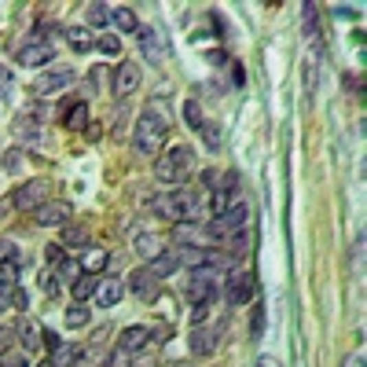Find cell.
Here are the masks:
<instances>
[{"instance_id":"6da1fadb","label":"cell","mask_w":367,"mask_h":367,"mask_svg":"<svg viewBox=\"0 0 367 367\" xmlns=\"http://www.w3.org/2000/svg\"><path fill=\"white\" fill-rule=\"evenodd\" d=\"M191 169H195V151H191L188 144L166 147V151H162V158L155 162V177L162 184H173V188H180V184L191 177Z\"/></svg>"},{"instance_id":"7a4b0ae2","label":"cell","mask_w":367,"mask_h":367,"mask_svg":"<svg viewBox=\"0 0 367 367\" xmlns=\"http://www.w3.org/2000/svg\"><path fill=\"white\" fill-rule=\"evenodd\" d=\"M166 133H169V125L162 122V118L155 111H147L144 118L136 122V133H133V147H136V155L140 158H155L162 147H166Z\"/></svg>"},{"instance_id":"3957f363","label":"cell","mask_w":367,"mask_h":367,"mask_svg":"<svg viewBox=\"0 0 367 367\" xmlns=\"http://www.w3.org/2000/svg\"><path fill=\"white\" fill-rule=\"evenodd\" d=\"M246 224H250V210H246V202H235L221 217L206 221V235H210V243H224V239H232L235 232H246Z\"/></svg>"},{"instance_id":"277c9868","label":"cell","mask_w":367,"mask_h":367,"mask_svg":"<svg viewBox=\"0 0 367 367\" xmlns=\"http://www.w3.org/2000/svg\"><path fill=\"white\" fill-rule=\"evenodd\" d=\"M224 298H228L232 309H243L250 305V301L257 298V276L254 272H239L228 279V287H224Z\"/></svg>"},{"instance_id":"5b68a950","label":"cell","mask_w":367,"mask_h":367,"mask_svg":"<svg viewBox=\"0 0 367 367\" xmlns=\"http://www.w3.org/2000/svg\"><path fill=\"white\" fill-rule=\"evenodd\" d=\"M74 217V206L70 202H59V199H48L45 206L34 210V221L41 224V228H67Z\"/></svg>"},{"instance_id":"8992f818","label":"cell","mask_w":367,"mask_h":367,"mask_svg":"<svg viewBox=\"0 0 367 367\" xmlns=\"http://www.w3.org/2000/svg\"><path fill=\"white\" fill-rule=\"evenodd\" d=\"M213 298H217V272H191L188 279L191 305H213Z\"/></svg>"},{"instance_id":"52a82bcc","label":"cell","mask_w":367,"mask_h":367,"mask_svg":"<svg viewBox=\"0 0 367 367\" xmlns=\"http://www.w3.org/2000/svg\"><path fill=\"white\" fill-rule=\"evenodd\" d=\"M48 191H52L48 180H30V184H23V188L15 191L12 202H15L19 210H30V213H34L37 206H45V202H48Z\"/></svg>"},{"instance_id":"ba28073f","label":"cell","mask_w":367,"mask_h":367,"mask_svg":"<svg viewBox=\"0 0 367 367\" xmlns=\"http://www.w3.org/2000/svg\"><path fill=\"white\" fill-rule=\"evenodd\" d=\"M140 81H144V74H140L136 63H122V67L114 70V78H111V92L122 100V96H133L140 89Z\"/></svg>"},{"instance_id":"9c48e42d","label":"cell","mask_w":367,"mask_h":367,"mask_svg":"<svg viewBox=\"0 0 367 367\" xmlns=\"http://www.w3.org/2000/svg\"><path fill=\"white\" fill-rule=\"evenodd\" d=\"M129 290H133L140 301H155L158 290H162V279L151 272V268H136V272L129 276Z\"/></svg>"},{"instance_id":"30bf717a","label":"cell","mask_w":367,"mask_h":367,"mask_svg":"<svg viewBox=\"0 0 367 367\" xmlns=\"http://www.w3.org/2000/svg\"><path fill=\"white\" fill-rule=\"evenodd\" d=\"M173 239H177L180 246H210L206 221H180V224H173Z\"/></svg>"},{"instance_id":"8fae6325","label":"cell","mask_w":367,"mask_h":367,"mask_svg":"<svg viewBox=\"0 0 367 367\" xmlns=\"http://www.w3.org/2000/svg\"><path fill=\"white\" fill-rule=\"evenodd\" d=\"M23 67H45V63H52L56 59V45H48V41H41V37H34L26 48H19V56H15Z\"/></svg>"},{"instance_id":"7c38bea8","label":"cell","mask_w":367,"mask_h":367,"mask_svg":"<svg viewBox=\"0 0 367 367\" xmlns=\"http://www.w3.org/2000/svg\"><path fill=\"white\" fill-rule=\"evenodd\" d=\"M78 81V74H74L70 67H59V70H48V74H41L34 89L41 96H48V92H59V89H70V85Z\"/></svg>"},{"instance_id":"4fadbf2b","label":"cell","mask_w":367,"mask_h":367,"mask_svg":"<svg viewBox=\"0 0 367 367\" xmlns=\"http://www.w3.org/2000/svg\"><path fill=\"white\" fill-rule=\"evenodd\" d=\"M85 125H89V103L74 100L67 111H63V129H70V133H85Z\"/></svg>"},{"instance_id":"5bb4252c","label":"cell","mask_w":367,"mask_h":367,"mask_svg":"<svg viewBox=\"0 0 367 367\" xmlns=\"http://www.w3.org/2000/svg\"><path fill=\"white\" fill-rule=\"evenodd\" d=\"M188 345H191V353H195V356H213V353H217V334H213L210 327L206 331L195 327V331H191V338H188Z\"/></svg>"},{"instance_id":"9a60e30c","label":"cell","mask_w":367,"mask_h":367,"mask_svg":"<svg viewBox=\"0 0 367 367\" xmlns=\"http://www.w3.org/2000/svg\"><path fill=\"white\" fill-rule=\"evenodd\" d=\"M147 342H151V331L136 323V327H125V331H122V338H118V349H125V353H140Z\"/></svg>"},{"instance_id":"2e32d148","label":"cell","mask_w":367,"mask_h":367,"mask_svg":"<svg viewBox=\"0 0 367 367\" xmlns=\"http://www.w3.org/2000/svg\"><path fill=\"white\" fill-rule=\"evenodd\" d=\"M122 298H125V287L118 283V279H100V290H96V301H100L103 309H114Z\"/></svg>"},{"instance_id":"e0dca14e","label":"cell","mask_w":367,"mask_h":367,"mask_svg":"<svg viewBox=\"0 0 367 367\" xmlns=\"http://www.w3.org/2000/svg\"><path fill=\"white\" fill-rule=\"evenodd\" d=\"M107 261H111V254L107 250H100V246H85V254H81V268L89 276H100L103 268H107Z\"/></svg>"},{"instance_id":"ac0fdd59","label":"cell","mask_w":367,"mask_h":367,"mask_svg":"<svg viewBox=\"0 0 367 367\" xmlns=\"http://www.w3.org/2000/svg\"><path fill=\"white\" fill-rule=\"evenodd\" d=\"M147 268H151V272H155L158 279L173 276V272L180 268V261H177V250H162L158 257H151V261H147Z\"/></svg>"},{"instance_id":"d6986e66","label":"cell","mask_w":367,"mask_h":367,"mask_svg":"<svg viewBox=\"0 0 367 367\" xmlns=\"http://www.w3.org/2000/svg\"><path fill=\"white\" fill-rule=\"evenodd\" d=\"M63 37H67V45L74 52H92L96 48V41H92V34L85 26H67V30H63Z\"/></svg>"},{"instance_id":"ffe728a7","label":"cell","mask_w":367,"mask_h":367,"mask_svg":"<svg viewBox=\"0 0 367 367\" xmlns=\"http://www.w3.org/2000/svg\"><path fill=\"white\" fill-rule=\"evenodd\" d=\"M147 206H151V213H155V217L177 224V206H173V191H162V195H155V199L147 202Z\"/></svg>"},{"instance_id":"44dd1931","label":"cell","mask_w":367,"mask_h":367,"mask_svg":"<svg viewBox=\"0 0 367 367\" xmlns=\"http://www.w3.org/2000/svg\"><path fill=\"white\" fill-rule=\"evenodd\" d=\"M111 23L122 30V34H140V19L133 8H111Z\"/></svg>"},{"instance_id":"7402d4cb","label":"cell","mask_w":367,"mask_h":367,"mask_svg":"<svg viewBox=\"0 0 367 367\" xmlns=\"http://www.w3.org/2000/svg\"><path fill=\"white\" fill-rule=\"evenodd\" d=\"M81 356H85V349H81V345H74V342H63L59 349L52 353V364H56V367H74V364L81 360Z\"/></svg>"},{"instance_id":"603a6c76","label":"cell","mask_w":367,"mask_h":367,"mask_svg":"<svg viewBox=\"0 0 367 367\" xmlns=\"http://www.w3.org/2000/svg\"><path fill=\"white\" fill-rule=\"evenodd\" d=\"M96 290H100V279L85 272V276H78V279H74L70 294H74V301H89V298H96Z\"/></svg>"},{"instance_id":"cb8c5ba5","label":"cell","mask_w":367,"mask_h":367,"mask_svg":"<svg viewBox=\"0 0 367 367\" xmlns=\"http://www.w3.org/2000/svg\"><path fill=\"white\" fill-rule=\"evenodd\" d=\"M59 246H63V250H78V246H89V232L78 228V224H67V228H63V235H59Z\"/></svg>"},{"instance_id":"d4e9b609","label":"cell","mask_w":367,"mask_h":367,"mask_svg":"<svg viewBox=\"0 0 367 367\" xmlns=\"http://www.w3.org/2000/svg\"><path fill=\"white\" fill-rule=\"evenodd\" d=\"M15 334H23V338H19V342H23L30 353H37L41 345H45V342H41V327H37L34 320H23V323H19V331H15Z\"/></svg>"},{"instance_id":"484cf974","label":"cell","mask_w":367,"mask_h":367,"mask_svg":"<svg viewBox=\"0 0 367 367\" xmlns=\"http://www.w3.org/2000/svg\"><path fill=\"white\" fill-rule=\"evenodd\" d=\"M23 265H26V257L15 250V243L0 239V268H15V272H19V268H23Z\"/></svg>"},{"instance_id":"4316f807","label":"cell","mask_w":367,"mask_h":367,"mask_svg":"<svg viewBox=\"0 0 367 367\" xmlns=\"http://www.w3.org/2000/svg\"><path fill=\"white\" fill-rule=\"evenodd\" d=\"M140 48H144V56L151 63H162V52H158V34L155 30H144L140 26Z\"/></svg>"},{"instance_id":"83f0119b","label":"cell","mask_w":367,"mask_h":367,"mask_svg":"<svg viewBox=\"0 0 367 367\" xmlns=\"http://www.w3.org/2000/svg\"><path fill=\"white\" fill-rule=\"evenodd\" d=\"M19 290V279H15V268H0V301H12V294Z\"/></svg>"},{"instance_id":"f1b7e54d","label":"cell","mask_w":367,"mask_h":367,"mask_svg":"<svg viewBox=\"0 0 367 367\" xmlns=\"http://www.w3.org/2000/svg\"><path fill=\"white\" fill-rule=\"evenodd\" d=\"M85 23H89V26H107V23H111V8H107V4H89V8H85Z\"/></svg>"},{"instance_id":"f546056e","label":"cell","mask_w":367,"mask_h":367,"mask_svg":"<svg viewBox=\"0 0 367 367\" xmlns=\"http://www.w3.org/2000/svg\"><path fill=\"white\" fill-rule=\"evenodd\" d=\"M136 250L151 261V257L162 254V239H158V235H140V239H136Z\"/></svg>"},{"instance_id":"4dcf8cb0","label":"cell","mask_w":367,"mask_h":367,"mask_svg":"<svg viewBox=\"0 0 367 367\" xmlns=\"http://www.w3.org/2000/svg\"><path fill=\"white\" fill-rule=\"evenodd\" d=\"M89 323V309H85V301H74L67 309V327H85Z\"/></svg>"},{"instance_id":"1f68e13d","label":"cell","mask_w":367,"mask_h":367,"mask_svg":"<svg viewBox=\"0 0 367 367\" xmlns=\"http://www.w3.org/2000/svg\"><path fill=\"white\" fill-rule=\"evenodd\" d=\"M184 122H188L191 129H202V125H206V118H202V107H199L195 100L184 103Z\"/></svg>"},{"instance_id":"d6a6232c","label":"cell","mask_w":367,"mask_h":367,"mask_svg":"<svg viewBox=\"0 0 367 367\" xmlns=\"http://www.w3.org/2000/svg\"><path fill=\"white\" fill-rule=\"evenodd\" d=\"M199 133H202V140H206V147H210V151H221L224 140H221V129L213 125V122H206V125L199 129Z\"/></svg>"},{"instance_id":"836d02e7","label":"cell","mask_w":367,"mask_h":367,"mask_svg":"<svg viewBox=\"0 0 367 367\" xmlns=\"http://www.w3.org/2000/svg\"><path fill=\"white\" fill-rule=\"evenodd\" d=\"M107 367H133V353H125V349H114L111 356H107Z\"/></svg>"},{"instance_id":"e575fe53","label":"cell","mask_w":367,"mask_h":367,"mask_svg":"<svg viewBox=\"0 0 367 367\" xmlns=\"http://www.w3.org/2000/svg\"><path fill=\"white\" fill-rule=\"evenodd\" d=\"M261 331H265V305H257L254 316H250V334H254V338H261Z\"/></svg>"},{"instance_id":"d590c367","label":"cell","mask_w":367,"mask_h":367,"mask_svg":"<svg viewBox=\"0 0 367 367\" xmlns=\"http://www.w3.org/2000/svg\"><path fill=\"white\" fill-rule=\"evenodd\" d=\"M96 48L107 52V56H118L122 52V37H103V41H96Z\"/></svg>"},{"instance_id":"8d00e7d4","label":"cell","mask_w":367,"mask_h":367,"mask_svg":"<svg viewBox=\"0 0 367 367\" xmlns=\"http://www.w3.org/2000/svg\"><path fill=\"white\" fill-rule=\"evenodd\" d=\"M12 345H15V327H0V356H8Z\"/></svg>"},{"instance_id":"74e56055","label":"cell","mask_w":367,"mask_h":367,"mask_svg":"<svg viewBox=\"0 0 367 367\" xmlns=\"http://www.w3.org/2000/svg\"><path fill=\"white\" fill-rule=\"evenodd\" d=\"M41 342H45V345H48V349H52V353H56V349H59V345H63V338H59V334H56V331H41Z\"/></svg>"},{"instance_id":"f35d334b","label":"cell","mask_w":367,"mask_h":367,"mask_svg":"<svg viewBox=\"0 0 367 367\" xmlns=\"http://www.w3.org/2000/svg\"><path fill=\"white\" fill-rule=\"evenodd\" d=\"M210 316V305H195V312H191V323H195V327H202V320Z\"/></svg>"},{"instance_id":"ab89813d","label":"cell","mask_w":367,"mask_h":367,"mask_svg":"<svg viewBox=\"0 0 367 367\" xmlns=\"http://www.w3.org/2000/svg\"><path fill=\"white\" fill-rule=\"evenodd\" d=\"M12 301H15V309H30V298H26V290L19 287L15 294H12Z\"/></svg>"},{"instance_id":"60d3db41","label":"cell","mask_w":367,"mask_h":367,"mask_svg":"<svg viewBox=\"0 0 367 367\" xmlns=\"http://www.w3.org/2000/svg\"><path fill=\"white\" fill-rule=\"evenodd\" d=\"M48 261H67V250L56 243V246H48Z\"/></svg>"},{"instance_id":"b9f144b4","label":"cell","mask_w":367,"mask_h":367,"mask_svg":"<svg viewBox=\"0 0 367 367\" xmlns=\"http://www.w3.org/2000/svg\"><path fill=\"white\" fill-rule=\"evenodd\" d=\"M342 81H345V89H356V92H360V96H364V81H360V78H353V74H345V78H342Z\"/></svg>"},{"instance_id":"7bdbcfd3","label":"cell","mask_w":367,"mask_h":367,"mask_svg":"<svg viewBox=\"0 0 367 367\" xmlns=\"http://www.w3.org/2000/svg\"><path fill=\"white\" fill-rule=\"evenodd\" d=\"M19 158H23V155H19V151H8V158H4V169H19Z\"/></svg>"},{"instance_id":"ee69618b","label":"cell","mask_w":367,"mask_h":367,"mask_svg":"<svg viewBox=\"0 0 367 367\" xmlns=\"http://www.w3.org/2000/svg\"><path fill=\"white\" fill-rule=\"evenodd\" d=\"M210 63H213V67H224V63H228V56H224V52H210V56H206Z\"/></svg>"},{"instance_id":"f6af8a7d","label":"cell","mask_w":367,"mask_h":367,"mask_svg":"<svg viewBox=\"0 0 367 367\" xmlns=\"http://www.w3.org/2000/svg\"><path fill=\"white\" fill-rule=\"evenodd\" d=\"M85 136H89V140H100V125L89 122V125H85Z\"/></svg>"},{"instance_id":"bcb514c9","label":"cell","mask_w":367,"mask_h":367,"mask_svg":"<svg viewBox=\"0 0 367 367\" xmlns=\"http://www.w3.org/2000/svg\"><path fill=\"white\" fill-rule=\"evenodd\" d=\"M257 367H283V364L272 360V356H261V360H257Z\"/></svg>"},{"instance_id":"7dc6e473","label":"cell","mask_w":367,"mask_h":367,"mask_svg":"<svg viewBox=\"0 0 367 367\" xmlns=\"http://www.w3.org/2000/svg\"><path fill=\"white\" fill-rule=\"evenodd\" d=\"M8 367H30L26 356H15V360H8Z\"/></svg>"},{"instance_id":"c3c4849f","label":"cell","mask_w":367,"mask_h":367,"mask_svg":"<svg viewBox=\"0 0 367 367\" xmlns=\"http://www.w3.org/2000/svg\"><path fill=\"white\" fill-rule=\"evenodd\" d=\"M37 367H56V364H52V360H45V364H37Z\"/></svg>"},{"instance_id":"681fc988","label":"cell","mask_w":367,"mask_h":367,"mask_svg":"<svg viewBox=\"0 0 367 367\" xmlns=\"http://www.w3.org/2000/svg\"><path fill=\"white\" fill-rule=\"evenodd\" d=\"M0 309H4V301H0Z\"/></svg>"}]
</instances>
